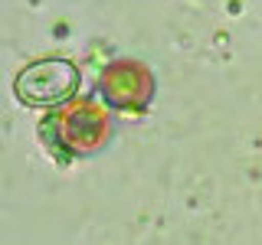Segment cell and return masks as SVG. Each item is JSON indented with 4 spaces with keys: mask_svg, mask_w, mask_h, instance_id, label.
I'll use <instances>...</instances> for the list:
<instances>
[{
    "mask_svg": "<svg viewBox=\"0 0 262 245\" xmlns=\"http://www.w3.org/2000/svg\"><path fill=\"white\" fill-rule=\"evenodd\" d=\"M112 134L105 105L92 98H72L46 118V137L69 154H95Z\"/></svg>",
    "mask_w": 262,
    "mask_h": 245,
    "instance_id": "6da1fadb",
    "label": "cell"
},
{
    "mask_svg": "<svg viewBox=\"0 0 262 245\" xmlns=\"http://www.w3.org/2000/svg\"><path fill=\"white\" fill-rule=\"evenodd\" d=\"M13 88L23 105H66L79 88V72L66 59H39L16 76Z\"/></svg>",
    "mask_w": 262,
    "mask_h": 245,
    "instance_id": "7a4b0ae2",
    "label": "cell"
},
{
    "mask_svg": "<svg viewBox=\"0 0 262 245\" xmlns=\"http://www.w3.org/2000/svg\"><path fill=\"white\" fill-rule=\"evenodd\" d=\"M98 88H102L105 102H108L112 108L141 111V108H147V102H151V95H154V76L141 62L118 59V62L105 65L102 79H98Z\"/></svg>",
    "mask_w": 262,
    "mask_h": 245,
    "instance_id": "3957f363",
    "label": "cell"
}]
</instances>
